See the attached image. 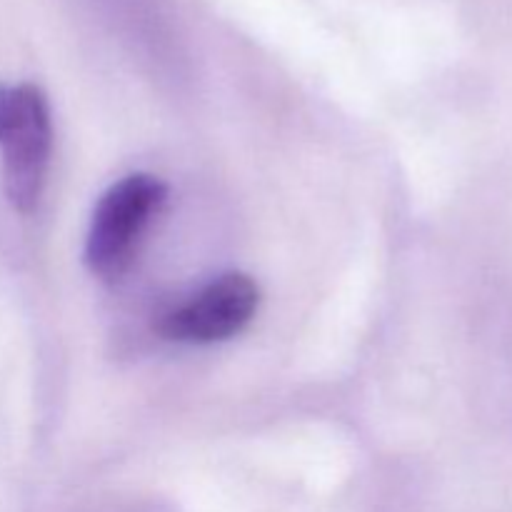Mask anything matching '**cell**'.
I'll use <instances>...</instances> for the list:
<instances>
[{
  "label": "cell",
  "instance_id": "obj_1",
  "mask_svg": "<svg viewBox=\"0 0 512 512\" xmlns=\"http://www.w3.org/2000/svg\"><path fill=\"white\" fill-rule=\"evenodd\" d=\"M0 150L5 198L18 213H33L53 150L50 105L38 85H0Z\"/></svg>",
  "mask_w": 512,
  "mask_h": 512
},
{
  "label": "cell",
  "instance_id": "obj_2",
  "mask_svg": "<svg viewBox=\"0 0 512 512\" xmlns=\"http://www.w3.org/2000/svg\"><path fill=\"white\" fill-rule=\"evenodd\" d=\"M165 195L168 188L163 180L148 173H133L105 190L95 205L85 240V263L98 278L118 280L125 275Z\"/></svg>",
  "mask_w": 512,
  "mask_h": 512
},
{
  "label": "cell",
  "instance_id": "obj_3",
  "mask_svg": "<svg viewBox=\"0 0 512 512\" xmlns=\"http://www.w3.org/2000/svg\"><path fill=\"white\" fill-rule=\"evenodd\" d=\"M260 288L243 273H225L160 318L158 330L175 343L210 345L238 335L253 320Z\"/></svg>",
  "mask_w": 512,
  "mask_h": 512
}]
</instances>
